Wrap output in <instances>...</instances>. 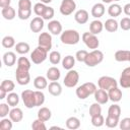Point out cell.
<instances>
[{"instance_id": "42", "label": "cell", "mask_w": 130, "mask_h": 130, "mask_svg": "<svg viewBox=\"0 0 130 130\" xmlns=\"http://www.w3.org/2000/svg\"><path fill=\"white\" fill-rule=\"evenodd\" d=\"M46 8H47V6H46L45 3L39 2V3H36V4H35V6H34V12L36 13V15L42 17V15H43V13L45 12Z\"/></svg>"}, {"instance_id": "49", "label": "cell", "mask_w": 130, "mask_h": 130, "mask_svg": "<svg viewBox=\"0 0 130 130\" xmlns=\"http://www.w3.org/2000/svg\"><path fill=\"white\" fill-rule=\"evenodd\" d=\"M119 127L122 130H130V118L129 117L123 118L119 122Z\"/></svg>"}, {"instance_id": "8", "label": "cell", "mask_w": 130, "mask_h": 130, "mask_svg": "<svg viewBox=\"0 0 130 130\" xmlns=\"http://www.w3.org/2000/svg\"><path fill=\"white\" fill-rule=\"evenodd\" d=\"M59 9L62 15H70L76 9V3L74 2V0H62Z\"/></svg>"}, {"instance_id": "35", "label": "cell", "mask_w": 130, "mask_h": 130, "mask_svg": "<svg viewBox=\"0 0 130 130\" xmlns=\"http://www.w3.org/2000/svg\"><path fill=\"white\" fill-rule=\"evenodd\" d=\"M108 115L112 116V117L120 118V116H121V107L117 104H113L112 106H110V108L108 110Z\"/></svg>"}, {"instance_id": "45", "label": "cell", "mask_w": 130, "mask_h": 130, "mask_svg": "<svg viewBox=\"0 0 130 130\" xmlns=\"http://www.w3.org/2000/svg\"><path fill=\"white\" fill-rule=\"evenodd\" d=\"M31 128L34 130H46L47 127L45 125V121L41 120V119H36L32 123H31Z\"/></svg>"}, {"instance_id": "13", "label": "cell", "mask_w": 130, "mask_h": 130, "mask_svg": "<svg viewBox=\"0 0 130 130\" xmlns=\"http://www.w3.org/2000/svg\"><path fill=\"white\" fill-rule=\"evenodd\" d=\"M93 95H94V100H95V102H98V103L101 104V105H105V104H107L108 101H109V94H108V91L105 90V89H102V88L96 89L95 92L93 93Z\"/></svg>"}, {"instance_id": "48", "label": "cell", "mask_w": 130, "mask_h": 130, "mask_svg": "<svg viewBox=\"0 0 130 130\" xmlns=\"http://www.w3.org/2000/svg\"><path fill=\"white\" fill-rule=\"evenodd\" d=\"M10 106L8 104H5V103H2L0 104V117L1 118H5L7 115H9L10 113Z\"/></svg>"}, {"instance_id": "7", "label": "cell", "mask_w": 130, "mask_h": 130, "mask_svg": "<svg viewBox=\"0 0 130 130\" xmlns=\"http://www.w3.org/2000/svg\"><path fill=\"white\" fill-rule=\"evenodd\" d=\"M21 99L24 104V106L27 109H32L36 107V96H35V91L30 89H24L21 92Z\"/></svg>"}, {"instance_id": "37", "label": "cell", "mask_w": 130, "mask_h": 130, "mask_svg": "<svg viewBox=\"0 0 130 130\" xmlns=\"http://www.w3.org/2000/svg\"><path fill=\"white\" fill-rule=\"evenodd\" d=\"M119 122H120L119 118L112 117V116H109V115H108L107 118H106L105 124H106V126L109 127V128H115V127H117V126L119 125Z\"/></svg>"}, {"instance_id": "52", "label": "cell", "mask_w": 130, "mask_h": 130, "mask_svg": "<svg viewBox=\"0 0 130 130\" xmlns=\"http://www.w3.org/2000/svg\"><path fill=\"white\" fill-rule=\"evenodd\" d=\"M18 8H20V9H31L30 0H19L18 1Z\"/></svg>"}, {"instance_id": "32", "label": "cell", "mask_w": 130, "mask_h": 130, "mask_svg": "<svg viewBox=\"0 0 130 130\" xmlns=\"http://www.w3.org/2000/svg\"><path fill=\"white\" fill-rule=\"evenodd\" d=\"M30 67H31L30 61H29L26 57H19V58L17 59V68L22 69V70H27V71H29Z\"/></svg>"}, {"instance_id": "60", "label": "cell", "mask_w": 130, "mask_h": 130, "mask_svg": "<svg viewBox=\"0 0 130 130\" xmlns=\"http://www.w3.org/2000/svg\"><path fill=\"white\" fill-rule=\"evenodd\" d=\"M129 62H130V60H129Z\"/></svg>"}, {"instance_id": "41", "label": "cell", "mask_w": 130, "mask_h": 130, "mask_svg": "<svg viewBox=\"0 0 130 130\" xmlns=\"http://www.w3.org/2000/svg\"><path fill=\"white\" fill-rule=\"evenodd\" d=\"M91 124H92L94 127H102V126L105 124L104 116H103L102 114L92 116V117H91Z\"/></svg>"}, {"instance_id": "23", "label": "cell", "mask_w": 130, "mask_h": 130, "mask_svg": "<svg viewBox=\"0 0 130 130\" xmlns=\"http://www.w3.org/2000/svg\"><path fill=\"white\" fill-rule=\"evenodd\" d=\"M103 28H104V23L99 19L92 20L89 24V31L93 35H99L100 32H102Z\"/></svg>"}, {"instance_id": "34", "label": "cell", "mask_w": 130, "mask_h": 130, "mask_svg": "<svg viewBox=\"0 0 130 130\" xmlns=\"http://www.w3.org/2000/svg\"><path fill=\"white\" fill-rule=\"evenodd\" d=\"M6 101H7V104L10 106V107H16L19 103V96L17 93L11 91L7 94L6 96Z\"/></svg>"}, {"instance_id": "1", "label": "cell", "mask_w": 130, "mask_h": 130, "mask_svg": "<svg viewBox=\"0 0 130 130\" xmlns=\"http://www.w3.org/2000/svg\"><path fill=\"white\" fill-rule=\"evenodd\" d=\"M60 40L65 45H76L80 41V35L75 29H66L61 34Z\"/></svg>"}, {"instance_id": "47", "label": "cell", "mask_w": 130, "mask_h": 130, "mask_svg": "<svg viewBox=\"0 0 130 130\" xmlns=\"http://www.w3.org/2000/svg\"><path fill=\"white\" fill-rule=\"evenodd\" d=\"M54 14H55V11H54V8L53 7H50V6H47L45 12L43 13L42 17L44 20H52V18L54 17Z\"/></svg>"}, {"instance_id": "36", "label": "cell", "mask_w": 130, "mask_h": 130, "mask_svg": "<svg viewBox=\"0 0 130 130\" xmlns=\"http://www.w3.org/2000/svg\"><path fill=\"white\" fill-rule=\"evenodd\" d=\"M1 43H2V46L4 48H6V49H10L12 47H15V45H16L14 38L11 37V36H5L2 39V42Z\"/></svg>"}, {"instance_id": "16", "label": "cell", "mask_w": 130, "mask_h": 130, "mask_svg": "<svg viewBox=\"0 0 130 130\" xmlns=\"http://www.w3.org/2000/svg\"><path fill=\"white\" fill-rule=\"evenodd\" d=\"M88 17H89L88 12H87L85 9H79V10H77V11L75 12V14H74V19H75V21H76L77 23H79V24H84V23H86V22L88 21Z\"/></svg>"}, {"instance_id": "20", "label": "cell", "mask_w": 130, "mask_h": 130, "mask_svg": "<svg viewBox=\"0 0 130 130\" xmlns=\"http://www.w3.org/2000/svg\"><path fill=\"white\" fill-rule=\"evenodd\" d=\"M105 5L103 3H95L91 8V15L94 18H100L105 14Z\"/></svg>"}, {"instance_id": "53", "label": "cell", "mask_w": 130, "mask_h": 130, "mask_svg": "<svg viewBox=\"0 0 130 130\" xmlns=\"http://www.w3.org/2000/svg\"><path fill=\"white\" fill-rule=\"evenodd\" d=\"M10 3H11V0H0V7L4 8L7 6H10Z\"/></svg>"}, {"instance_id": "33", "label": "cell", "mask_w": 130, "mask_h": 130, "mask_svg": "<svg viewBox=\"0 0 130 130\" xmlns=\"http://www.w3.org/2000/svg\"><path fill=\"white\" fill-rule=\"evenodd\" d=\"M66 127L71 130L78 129L80 127V120L76 117H69L66 120Z\"/></svg>"}, {"instance_id": "2", "label": "cell", "mask_w": 130, "mask_h": 130, "mask_svg": "<svg viewBox=\"0 0 130 130\" xmlns=\"http://www.w3.org/2000/svg\"><path fill=\"white\" fill-rule=\"evenodd\" d=\"M103 60H104V53L102 51L95 49L87 54L84 63L88 67H94V66L99 65L100 63H102Z\"/></svg>"}, {"instance_id": "26", "label": "cell", "mask_w": 130, "mask_h": 130, "mask_svg": "<svg viewBox=\"0 0 130 130\" xmlns=\"http://www.w3.org/2000/svg\"><path fill=\"white\" fill-rule=\"evenodd\" d=\"M47 77H44L42 75L40 76H37L35 79H34V86L37 88V89H45L46 87H48V81H47Z\"/></svg>"}, {"instance_id": "3", "label": "cell", "mask_w": 130, "mask_h": 130, "mask_svg": "<svg viewBox=\"0 0 130 130\" xmlns=\"http://www.w3.org/2000/svg\"><path fill=\"white\" fill-rule=\"evenodd\" d=\"M48 57V51L41 46H38L31 53H30V60L34 64H41L43 63Z\"/></svg>"}, {"instance_id": "30", "label": "cell", "mask_w": 130, "mask_h": 130, "mask_svg": "<svg viewBox=\"0 0 130 130\" xmlns=\"http://www.w3.org/2000/svg\"><path fill=\"white\" fill-rule=\"evenodd\" d=\"M108 13L110 16H112L113 18L114 17H117L119 16L121 13H122V7L117 4V3H114V4H111L108 8Z\"/></svg>"}, {"instance_id": "14", "label": "cell", "mask_w": 130, "mask_h": 130, "mask_svg": "<svg viewBox=\"0 0 130 130\" xmlns=\"http://www.w3.org/2000/svg\"><path fill=\"white\" fill-rule=\"evenodd\" d=\"M48 29L54 36L60 35V34H62V24L59 20H56V19L50 20L48 23Z\"/></svg>"}, {"instance_id": "40", "label": "cell", "mask_w": 130, "mask_h": 130, "mask_svg": "<svg viewBox=\"0 0 130 130\" xmlns=\"http://www.w3.org/2000/svg\"><path fill=\"white\" fill-rule=\"evenodd\" d=\"M100 114H102L101 104H99L98 102L91 104V106L89 107V115H90V117L95 116V115H100Z\"/></svg>"}, {"instance_id": "5", "label": "cell", "mask_w": 130, "mask_h": 130, "mask_svg": "<svg viewBox=\"0 0 130 130\" xmlns=\"http://www.w3.org/2000/svg\"><path fill=\"white\" fill-rule=\"evenodd\" d=\"M79 81V74L76 70H68L67 74L65 75L64 77V80H63V83L65 84V86L67 87H74L77 85Z\"/></svg>"}, {"instance_id": "12", "label": "cell", "mask_w": 130, "mask_h": 130, "mask_svg": "<svg viewBox=\"0 0 130 130\" xmlns=\"http://www.w3.org/2000/svg\"><path fill=\"white\" fill-rule=\"evenodd\" d=\"M44 27V19L41 16H36L29 23V28L32 32H40Z\"/></svg>"}, {"instance_id": "19", "label": "cell", "mask_w": 130, "mask_h": 130, "mask_svg": "<svg viewBox=\"0 0 130 130\" xmlns=\"http://www.w3.org/2000/svg\"><path fill=\"white\" fill-rule=\"evenodd\" d=\"M48 90L52 95L58 96L62 93V86L58 81H51L48 84Z\"/></svg>"}, {"instance_id": "9", "label": "cell", "mask_w": 130, "mask_h": 130, "mask_svg": "<svg viewBox=\"0 0 130 130\" xmlns=\"http://www.w3.org/2000/svg\"><path fill=\"white\" fill-rule=\"evenodd\" d=\"M15 78L16 82L19 85H26L30 81V75L27 70H22L19 68H16L15 70Z\"/></svg>"}, {"instance_id": "22", "label": "cell", "mask_w": 130, "mask_h": 130, "mask_svg": "<svg viewBox=\"0 0 130 130\" xmlns=\"http://www.w3.org/2000/svg\"><path fill=\"white\" fill-rule=\"evenodd\" d=\"M115 60L117 62H126L130 60V51L128 50H118L115 53Z\"/></svg>"}, {"instance_id": "24", "label": "cell", "mask_w": 130, "mask_h": 130, "mask_svg": "<svg viewBox=\"0 0 130 130\" xmlns=\"http://www.w3.org/2000/svg\"><path fill=\"white\" fill-rule=\"evenodd\" d=\"M104 27L106 28V30H108L109 32H115L118 30L119 28V23L116 19L114 18H109L106 20V22L104 23Z\"/></svg>"}, {"instance_id": "57", "label": "cell", "mask_w": 130, "mask_h": 130, "mask_svg": "<svg viewBox=\"0 0 130 130\" xmlns=\"http://www.w3.org/2000/svg\"><path fill=\"white\" fill-rule=\"evenodd\" d=\"M50 129H62L61 127H59V126H52Z\"/></svg>"}, {"instance_id": "38", "label": "cell", "mask_w": 130, "mask_h": 130, "mask_svg": "<svg viewBox=\"0 0 130 130\" xmlns=\"http://www.w3.org/2000/svg\"><path fill=\"white\" fill-rule=\"evenodd\" d=\"M49 60L53 65H57L61 61V54L58 51H52L49 54Z\"/></svg>"}, {"instance_id": "56", "label": "cell", "mask_w": 130, "mask_h": 130, "mask_svg": "<svg viewBox=\"0 0 130 130\" xmlns=\"http://www.w3.org/2000/svg\"><path fill=\"white\" fill-rule=\"evenodd\" d=\"M41 2H43V3H45V4H48V3H51L52 0H41Z\"/></svg>"}, {"instance_id": "29", "label": "cell", "mask_w": 130, "mask_h": 130, "mask_svg": "<svg viewBox=\"0 0 130 130\" xmlns=\"http://www.w3.org/2000/svg\"><path fill=\"white\" fill-rule=\"evenodd\" d=\"M75 65V58L71 55H67L62 60V67L66 70H71Z\"/></svg>"}, {"instance_id": "6", "label": "cell", "mask_w": 130, "mask_h": 130, "mask_svg": "<svg viewBox=\"0 0 130 130\" xmlns=\"http://www.w3.org/2000/svg\"><path fill=\"white\" fill-rule=\"evenodd\" d=\"M98 85L100 88L102 89H105V90H109L111 89L112 87H115V86H118V82L115 78L111 77V76H102L99 78L98 80Z\"/></svg>"}, {"instance_id": "11", "label": "cell", "mask_w": 130, "mask_h": 130, "mask_svg": "<svg viewBox=\"0 0 130 130\" xmlns=\"http://www.w3.org/2000/svg\"><path fill=\"white\" fill-rule=\"evenodd\" d=\"M119 83L123 88H130V67H126L122 71Z\"/></svg>"}, {"instance_id": "44", "label": "cell", "mask_w": 130, "mask_h": 130, "mask_svg": "<svg viewBox=\"0 0 130 130\" xmlns=\"http://www.w3.org/2000/svg\"><path fill=\"white\" fill-rule=\"evenodd\" d=\"M12 120L9 118H2L0 121V129L1 130H11L12 129Z\"/></svg>"}, {"instance_id": "18", "label": "cell", "mask_w": 130, "mask_h": 130, "mask_svg": "<svg viewBox=\"0 0 130 130\" xmlns=\"http://www.w3.org/2000/svg\"><path fill=\"white\" fill-rule=\"evenodd\" d=\"M47 78L50 80V81H58L60 79V76H61V72L60 70L53 66V67H50L48 70H47V74H46Z\"/></svg>"}, {"instance_id": "10", "label": "cell", "mask_w": 130, "mask_h": 130, "mask_svg": "<svg viewBox=\"0 0 130 130\" xmlns=\"http://www.w3.org/2000/svg\"><path fill=\"white\" fill-rule=\"evenodd\" d=\"M39 46L46 49L48 52L52 49V36L49 32H42L38 39Z\"/></svg>"}, {"instance_id": "27", "label": "cell", "mask_w": 130, "mask_h": 130, "mask_svg": "<svg viewBox=\"0 0 130 130\" xmlns=\"http://www.w3.org/2000/svg\"><path fill=\"white\" fill-rule=\"evenodd\" d=\"M1 14L2 16L6 19V20H12L15 15H16V12H15V9L11 6H7V7H4L2 8L1 10Z\"/></svg>"}, {"instance_id": "59", "label": "cell", "mask_w": 130, "mask_h": 130, "mask_svg": "<svg viewBox=\"0 0 130 130\" xmlns=\"http://www.w3.org/2000/svg\"><path fill=\"white\" fill-rule=\"evenodd\" d=\"M112 1H116L117 2V1H120V0H112Z\"/></svg>"}, {"instance_id": "15", "label": "cell", "mask_w": 130, "mask_h": 130, "mask_svg": "<svg viewBox=\"0 0 130 130\" xmlns=\"http://www.w3.org/2000/svg\"><path fill=\"white\" fill-rule=\"evenodd\" d=\"M108 94H109V100L114 102V103H118L122 100V90L118 87V86H115V87H112L111 89L108 90Z\"/></svg>"}, {"instance_id": "55", "label": "cell", "mask_w": 130, "mask_h": 130, "mask_svg": "<svg viewBox=\"0 0 130 130\" xmlns=\"http://www.w3.org/2000/svg\"><path fill=\"white\" fill-rule=\"evenodd\" d=\"M7 91L5 90V89H3L2 87H0V100H3V99H5L6 96H7Z\"/></svg>"}, {"instance_id": "58", "label": "cell", "mask_w": 130, "mask_h": 130, "mask_svg": "<svg viewBox=\"0 0 130 130\" xmlns=\"http://www.w3.org/2000/svg\"><path fill=\"white\" fill-rule=\"evenodd\" d=\"M104 3H111L112 2V0H102Z\"/></svg>"}, {"instance_id": "25", "label": "cell", "mask_w": 130, "mask_h": 130, "mask_svg": "<svg viewBox=\"0 0 130 130\" xmlns=\"http://www.w3.org/2000/svg\"><path fill=\"white\" fill-rule=\"evenodd\" d=\"M90 94H91V93H90L89 89L87 88V86L85 85V83L79 85V86L76 88V95H77V98L80 99V100H85V99L88 98Z\"/></svg>"}, {"instance_id": "46", "label": "cell", "mask_w": 130, "mask_h": 130, "mask_svg": "<svg viewBox=\"0 0 130 130\" xmlns=\"http://www.w3.org/2000/svg\"><path fill=\"white\" fill-rule=\"evenodd\" d=\"M17 15H18V17H19L21 20L28 19L29 16L31 15V9H20V8H18Z\"/></svg>"}, {"instance_id": "28", "label": "cell", "mask_w": 130, "mask_h": 130, "mask_svg": "<svg viewBox=\"0 0 130 130\" xmlns=\"http://www.w3.org/2000/svg\"><path fill=\"white\" fill-rule=\"evenodd\" d=\"M52 117V112L49 108L47 107H42L39 111H38V118L43 120V121H49Z\"/></svg>"}, {"instance_id": "43", "label": "cell", "mask_w": 130, "mask_h": 130, "mask_svg": "<svg viewBox=\"0 0 130 130\" xmlns=\"http://www.w3.org/2000/svg\"><path fill=\"white\" fill-rule=\"evenodd\" d=\"M35 96H36V107H41L45 103V94L42 90H36L35 91Z\"/></svg>"}, {"instance_id": "39", "label": "cell", "mask_w": 130, "mask_h": 130, "mask_svg": "<svg viewBox=\"0 0 130 130\" xmlns=\"http://www.w3.org/2000/svg\"><path fill=\"white\" fill-rule=\"evenodd\" d=\"M0 87H2L3 89H5L7 92H11V91H13V89H14V87H15V84H14V82H13L12 80H10V79H5V80H3V81L1 82Z\"/></svg>"}, {"instance_id": "54", "label": "cell", "mask_w": 130, "mask_h": 130, "mask_svg": "<svg viewBox=\"0 0 130 130\" xmlns=\"http://www.w3.org/2000/svg\"><path fill=\"white\" fill-rule=\"evenodd\" d=\"M123 11L127 16H130V3L125 4V6L123 7Z\"/></svg>"}, {"instance_id": "31", "label": "cell", "mask_w": 130, "mask_h": 130, "mask_svg": "<svg viewBox=\"0 0 130 130\" xmlns=\"http://www.w3.org/2000/svg\"><path fill=\"white\" fill-rule=\"evenodd\" d=\"M15 51H16V53H18V54H20V55H25V54H27L28 52H29V45L27 44V43H25V42H19V43H17L16 45H15Z\"/></svg>"}, {"instance_id": "17", "label": "cell", "mask_w": 130, "mask_h": 130, "mask_svg": "<svg viewBox=\"0 0 130 130\" xmlns=\"http://www.w3.org/2000/svg\"><path fill=\"white\" fill-rule=\"evenodd\" d=\"M9 118L14 122V123H18L22 120L23 118V112L20 108H17V107H13V109L10 110V113H9Z\"/></svg>"}, {"instance_id": "50", "label": "cell", "mask_w": 130, "mask_h": 130, "mask_svg": "<svg viewBox=\"0 0 130 130\" xmlns=\"http://www.w3.org/2000/svg\"><path fill=\"white\" fill-rule=\"evenodd\" d=\"M87 54H88L87 51H85V50H79V51H77L76 54H75V59H76L77 61H79V62H84V61H85V58H86V56H87Z\"/></svg>"}, {"instance_id": "21", "label": "cell", "mask_w": 130, "mask_h": 130, "mask_svg": "<svg viewBox=\"0 0 130 130\" xmlns=\"http://www.w3.org/2000/svg\"><path fill=\"white\" fill-rule=\"evenodd\" d=\"M3 62H4V64L7 67L13 66L15 64V62H16V55H15V53L14 52H10V51L4 53V55H3Z\"/></svg>"}, {"instance_id": "51", "label": "cell", "mask_w": 130, "mask_h": 130, "mask_svg": "<svg viewBox=\"0 0 130 130\" xmlns=\"http://www.w3.org/2000/svg\"><path fill=\"white\" fill-rule=\"evenodd\" d=\"M119 25L123 30H129L130 29V18L129 17H123L121 19Z\"/></svg>"}, {"instance_id": "4", "label": "cell", "mask_w": 130, "mask_h": 130, "mask_svg": "<svg viewBox=\"0 0 130 130\" xmlns=\"http://www.w3.org/2000/svg\"><path fill=\"white\" fill-rule=\"evenodd\" d=\"M82 41L85 44V46L88 49H91V50H95L100 46V41H99L96 35H93L90 31L83 32V35H82Z\"/></svg>"}]
</instances>
